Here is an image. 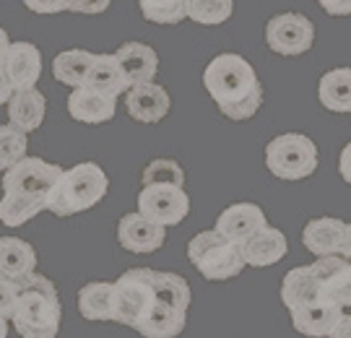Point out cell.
<instances>
[{"mask_svg":"<svg viewBox=\"0 0 351 338\" xmlns=\"http://www.w3.org/2000/svg\"><path fill=\"white\" fill-rule=\"evenodd\" d=\"M0 338H8V323L0 320Z\"/></svg>","mask_w":351,"mask_h":338,"instance_id":"obj_42","label":"cell"},{"mask_svg":"<svg viewBox=\"0 0 351 338\" xmlns=\"http://www.w3.org/2000/svg\"><path fill=\"white\" fill-rule=\"evenodd\" d=\"M320 278V300L339 304L343 313H351V261L333 255L313 263Z\"/></svg>","mask_w":351,"mask_h":338,"instance_id":"obj_11","label":"cell"},{"mask_svg":"<svg viewBox=\"0 0 351 338\" xmlns=\"http://www.w3.org/2000/svg\"><path fill=\"white\" fill-rule=\"evenodd\" d=\"M203 86L229 120H250L263 104L258 73L237 52L216 55L203 71Z\"/></svg>","mask_w":351,"mask_h":338,"instance_id":"obj_1","label":"cell"},{"mask_svg":"<svg viewBox=\"0 0 351 338\" xmlns=\"http://www.w3.org/2000/svg\"><path fill=\"white\" fill-rule=\"evenodd\" d=\"M78 313L94 323L114 320V287L112 281H91L78 291Z\"/></svg>","mask_w":351,"mask_h":338,"instance_id":"obj_23","label":"cell"},{"mask_svg":"<svg viewBox=\"0 0 351 338\" xmlns=\"http://www.w3.org/2000/svg\"><path fill=\"white\" fill-rule=\"evenodd\" d=\"M29 151V138L26 133L8 125H0V172H8L11 167L26 159Z\"/></svg>","mask_w":351,"mask_h":338,"instance_id":"obj_31","label":"cell"},{"mask_svg":"<svg viewBox=\"0 0 351 338\" xmlns=\"http://www.w3.org/2000/svg\"><path fill=\"white\" fill-rule=\"evenodd\" d=\"M112 55L130 88L143 86V84H154V75L159 71V55H156L154 47L143 45V42H125Z\"/></svg>","mask_w":351,"mask_h":338,"instance_id":"obj_14","label":"cell"},{"mask_svg":"<svg viewBox=\"0 0 351 338\" xmlns=\"http://www.w3.org/2000/svg\"><path fill=\"white\" fill-rule=\"evenodd\" d=\"M317 146L302 133H284L265 146V167L271 175L287 182L307 180L317 172Z\"/></svg>","mask_w":351,"mask_h":338,"instance_id":"obj_4","label":"cell"},{"mask_svg":"<svg viewBox=\"0 0 351 338\" xmlns=\"http://www.w3.org/2000/svg\"><path fill=\"white\" fill-rule=\"evenodd\" d=\"M328 338H351V313L341 315V320L336 323L333 333H330Z\"/></svg>","mask_w":351,"mask_h":338,"instance_id":"obj_38","label":"cell"},{"mask_svg":"<svg viewBox=\"0 0 351 338\" xmlns=\"http://www.w3.org/2000/svg\"><path fill=\"white\" fill-rule=\"evenodd\" d=\"M265 226H268V221H265V213L261 206H255V203H234V206H229V208L219 213L213 232H219L221 237H226L234 245H242V242H247L252 234H258Z\"/></svg>","mask_w":351,"mask_h":338,"instance_id":"obj_12","label":"cell"},{"mask_svg":"<svg viewBox=\"0 0 351 338\" xmlns=\"http://www.w3.org/2000/svg\"><path fill=\"white\" fill-rule=\"evenodd\" d=\"M114 287V320L120 326L138 330L156 304L154 289V271L151 268H130L112 281Z\"/></svg>","mask_w":351,"mask_h":338,"instance_id":"obj_6","label":"cell"},{"mask_svg":"<svg viewBox=\"0 0 351 338\" xmlns=\"http://www.w3.org/2000/svg\"><path fill=\"white\" fill-rule=\"evenodd\" d=\"M11 47V39H8V32L0 26V68H3V60H5V52Z\"/></svg>","mask_w":351,"mask_h":338,"instance_id":"obj_40","label":"cell"},{"mask_svg":"<svg viewBox=\"0 0 351 338\" xmlns=\"http://www.w3.org/2000/svg\"><path fill=\"white\" fill-rule=\"evenodd\" d=\"M320 300V278L315 274L313 265H300V268H291L284 276V284H281V302L289 313L291 310H300L310 302Z\"/></svg>","mask_w":351,"mask_h":338,"instance_id":"obj_20","label":"cell"},{"mask_svg":"<svg viewBox=\"0 0 351 338\" xmlns=\"http://www.w3.org/2000/svg\"><path fill=\"white\" fill-rule=\"evenodd\" d=\"M16 294H19L16 281H8L0 276V320H5V323H11L13 313H16Z\"/></svg>","mask_w":351,"mask_h":338,"instance_id":"obj_34","label":"cell"},{"mask_svg":"<svg viewBox=\"0 0 351 338\" xmlns=\"http://www.w3.org/2000/svg\"><path fill=\"white\" fill-rule=\"evenodd\" d=\"M138 213L159 226H177L188 219L190 198L185 188L175 185H143L138 193Z\"/></svg>","mask_w":351,"mask_h":338,"instance_id":"obj_8","label":"cell"},{"mask_svg":"<svg viewBox=\"0 0 351 338\" xmlns=\"http://www.w3.org/2000/svg\"><path fill=\"white\" fill-rule=\"evenodd\" d=\"M128 114L138 123H162L164 117L172 110V99L167 94V88L159 84H143V86L128 88L125 94Z\"/></svg>","mask_w":351,"mask_h":338,"instance_id":"obj_15","label":"cell"},{"mask_svg":"<svg viewBox=\"0 0 351 338\" xmlns=\"http://www.w3.org/2000/svg\"><path fill=\"white\" fill-rule=\"evenodd\" d=\"M16 313H13V328L21 338H58L63 307L58 289L47 276L32 274L16 281Z\"/></svg>","mask_w":351,"mask_h":338,"instance_id":"obj_2","label":"cell"},{"mask_svg":"<svg viewBox=\"0 0 351 338\" xmlns=\"http://www.w3.org/2000/svg\"><path fill=\"white\" fill-rule=\"evenodd\" d=\"M26 5L37 13H58L68 8V0H26Z\"/></svg>","mask_w":351,"mask_h":338,"instance_id":"obj_35","label":"cell"},{"mask_svg":"<svg viewBox=\"0 0 351 338\" xmlns=\"http://www.w3.org/2000/svg\"><path fill=\"white\" fill-rule=\"evenodd\" d=\"M346 237V221L333 219V216H323V219H313L302 232V242L304 248L317 255V258H333L341 252Z\"/></svg>","mask_w":351,"mask_h":338,"instance_id":"obj_18","label":"cell"},{"mask_svg":"<svg viewBox=\"0 0 351 338\" xmlns=\"http://www.w3.org/2000/svg\"><path fill=\"white\" fill-rule=\"evenodd\" d=\"M188 258L190 263L198 268V274L206 276L208 281H229L242 274V268H245L239 245L229 242L213 229L198 232L190 239Z\"/></svg>","mask_w":351,"mask_h":338,"instance_id":"obj_5","label":"cell"},{"mask_svg":"<svg viewBox=\"0 0 351 338\" xmlns=\"http://www.w3.org/2000/svg\"><path fill=\"white\" fill-rule=\"evenodd\" d=\"M339 172H341V177H343V180L351 185V143H346V146H343V151H341Z\"/></svg>","mask_w":351,"mask_h":338,"instance_id":"obj_37","label":"cell"},{"mask_svg":"<svg viewBox=\"0 0 351 338\" xmlns=\"http://www.w3.org/2000/svg\"><path fill=\"white\" fill-rule=\"evenodd\" d=\"M141 13L146 21L162 26L180 24L188 13H185V0H141Z\"/></svg>","mask_w":351,"mask_h":338,"instance_id":"obj_32","label":"cell"},{"mask_svg":"<svg viewBox=\"0 0 351 338\" xmlns=\"http://www.w3.org/2000/svg\"><path fill=\"white\" fill-rule=\"evenodd\" d=\"M0 71L11 84L13 94L37 88V81L42 75V52L32 42H11Z\"/></svg>","mask_w":351,"mask_h":338,"instance_id":"obj_10","label":"cell"},{"mask_svg":"<svg viewBox=\"0 0 351 338\" xmlns=\"http://www.w3.org/2000/svg\"><path fill=\"white\" fill-rule=\"evenodd\" d=\"M117 242L128 252L146 255V252L159 250L164 242H167V229L149 221V219H143L138 211L125 213L120 219V224H117Z\"/></svg>","mask_w":351,"mask_h":338,"instance_id":"obj_13","label":"cell"},{"mask_svg":"<svg viewBox=\"0 0 351 338\" xmlns=\"http://www.w3.org/2000/svg\"><path fill=\"white\" fill-rule=\"evenodd\" d=\"M341 258L351 261V224H346V237H343V245H341Z\"/></svg>","mask_w":351,"mask_h":338,"instance_id":"obj_41","label":"cell"},{"mask_svg":"<svg viewBox=\"0 0 351 338\" xmlns=\"http://www.w3.org/2000/svg\"><path fill=\"white\" fill-rule=\"evenodd\" d=\"M320 104L330 112L349 114L351 112V68H333L323 73L317 86Z\"/></svg>","mask_w":351,"mask_h":338,"instance_id":"obj_25","label":"cell"},{"mask_svg":"<svg viewBox=\"0 0 351 338\" xmlns=\"http://www.w3.org/2000/svg\"><path fill=\"white\" fill-rule=\"evenodd\" d=\"M42 211H47L45 198L21 195V193H3L0 198V221L5 226H21Z\"/></svg>","mask_w":351,"mask_h":338,"instance_id":"obj_28","label":"cell"},{"mask_svg":"<svg viewBox=\"0 0 351 338\" xmlns=\"http://www.w3.org/2000/svg\"><path fill=\"white\" fill-rule=\"evenodd\" d=\"M94 52L88 50H65L52 60V75L71 88H81L86 84V75L94 65Z\"/></svg>","mask_w":351,"mask_h":338,"instance_id":"obj_26","label":"cell"},{"mask_svg":"<svg viewBox=\"0 0 351 338\" xmlns=\"http://www.w3.org/2000/svg\"><path fill=\"white\" fill-rule=\"evenodd\" d=\"M143 185H175L185 188V169L175 159H154L143 169Z\"/></svg>","mask_w":351,"mask_h":338,"instance_id":"obj_33","label":"cell"},{"mask_svg":"<svg viewBox=\"0 0 351 338\" xmlns=\"http://www.w3.org/2000/svg\"><path fill=\"white\" fill-rule=\"evenodd\" d=\"M341 310L339 304L326 300H317L304 304L300 310H291V326L297 333L302 336H310V338H328L333 333L336 323L341 320Z\"/></svg>","mask_w":351,"mask_h":338,"instance_id":"obj_16","label":"cell"},{"mask_svg":"<svg viewBox=\"0 0 351 338\" xmlns=\"http://www.w3.org/2000/svg\"><path fill=\"white\" fill-rule=\"evenodd\" d=\"M188 323V313H177L167 304H154L151 315L141 323L138 333L143 338H177L185 330Z\"/></svg>","mask_w":351,"mask_h":338,"instance_id":"obj_27","label":"cell"},{"mask_svg":"<svg viewBox=\"0 0 351 338\" xmlns=\"http://www.w3.org/2000/svg\"><path fill=\"white\" fill-rule=\"evenodd\" d=\"M107 190H110V177L104 175L99 164H75L71 169H65L58 188L52 190V195L47 198V211L60 219L88 211L107 195Z\"/></svg>","mask_w":351,"mask_h":338,"instance_id":"obj_3","label":"cell"},{"mask_svg":"<svg viewBox=\"0 0 351 338\" xmlns=\"http://www.w3.org/2000/svg\"><path fill=\"white\" fill-rule=\"evenodd\" d=\"M154 289H156V302L167 304L177 313H188L190 307V287L182 276L167 274V271H154Z\"/></svg>","mask_w":351,"mask_h":338,"instance_id":"obj_29","label":"cell"},{"mask_svg":"<svg viewBox=\"0 0 351 338\" xmlns=\"http://www.w3.org/2000/svg\"><path fill=\"white\" fill-rule=\"evenodd\" d=\"M45 114H47V99L45 94L37 88H29V91H19L13 94L8 101V117H11V125L21 133H32L45 123Z\"/></svg>","mask_w":351,"mask_h":338,"instance_id":"obj_22","label":"cell"},{"mask_svg":"<svg viewBox=\"0 0 351 338\" xmlns=\"http://www.w3.org/2000/svg\"><path fill=\"white\" fill-rule=\"evenodd\" d=\"M84 86L101 94V97H110V99H117L120 94H128V88H130L120 65L114 60V55H97L94 58V65L88 71Z\"/></svg>","mask_w":351,"mask_h":338,"instance_id":"obj_24","label":"cell"},{"mask_svg":"<svg viewBox=\"0 0 351 338\" xmlns=\"http://www.w3.org/2000/svg\"><path fill=\"white\" fill-rule=\"evenodd\" d=\"M330 16H349L351 13V0H323L320 3Z\"/></svg>","mask_w":351,"mask_h":338,"instance_id":"obj_36","label":"cell"},{"mask_svg":"<svg viewBox=\"0 0 351 338\" xmlns=\"http://www.w3.org/2000/svg\"><path fill=\"white\" fill-rule=\"evenodd\" d=\"M232 0H185V13L195 24L219 26L232 16Z\"/></svg>","mask_w":351,"mask_h":338,"instance_id":"obj_30","label":"cell"},{"mask_svg":"<svg viewBox=\"0 0 351 338\" xmlns=\"http://www.w3.org/2000/svg\"><path fill=\"white\" fill-rule=\"evenodd\" d=\"M63 167L45 159L26 156L24 162H19L3 175V193H21V195H34V198H50L52 190L58 188Z\"/></svg>","mask_w":351,"mask_h":338,"instance_id":"obj_7","label":"cell"},{"mask_svg":"<svg viewBox=\"0 0 351 338\" xmlns=\"http://www.w3.org/2000/svg\"><path fill=\"white\" fill-rule=\"evenodd\" d=\"M11 97H13V88H11V84L5 81L3 71H0V107H3V104H8V101H11Z\"/></svg>","mask_w":351,"mask_h":338,"instance_id":"obj_39","label":"cell"},{"mask_svg":"<svg viewBox=\"0 0 351 338\" xmlns=\"http://www.w3.org/2000/svg\"><path fill=\"white\" fill-rule=\"evenodd\" d=\"M68 112L75 123H86V125H99V123H110L117 112V99L101 97L91 88L81 86L73 88V94L68 97Z\"/></svg>","mask_w":351,"mask_h":338,"instance_id":"obj_19","label":"cell"},{"mask_svg":"<svg viewBox=\"0 0 351 338\" xmlns=\"http://www.w3.org/2000/svg\"><path fill=\"white\" fill-rule=\"evenodd\" d=\"M289 250L287 234L276 226H265L258 234H252L247 242L239 245L242 261L252 268H265V265H276Z\"/></svg>","mask_w":351,"mask_h":338,"instance_id":"obj_17","label":"cell"},{"mask_svg":"<svg viewBox=\"0 0 351 338\" xmlns=\"http://www.w3.org/2000/svg\"><path fill=\"white\" fill-rule=\"evenodd\" d=\"M313 42L315 26L302 13H281L265 24V45L276 55L284 58L304 55L307 50H313Z\"/></svg>","mask_w":351,"mask_h":338,"instance_id":"obj_9","label":"cell"},{"mask_svg":"<svg viewBox=\"0 0 351 338\" xmlns=\"http://www.w3.org/2000/svg\"><path fill=\"white\" fill-rule=\"evenodd\" d=\"M37 252L19 237H0V276L8 281H21L34 274Z\"/></svg>","mask_w":351,"mask_h":338,"instance_id":"obj_21","label":"cell"}]
</instances>
